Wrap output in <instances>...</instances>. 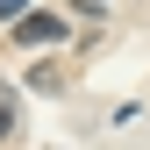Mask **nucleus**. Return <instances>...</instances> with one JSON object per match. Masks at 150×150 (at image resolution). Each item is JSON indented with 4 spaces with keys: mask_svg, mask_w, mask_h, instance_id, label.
<instances>
[{
    "mask_svg": "<svg viewBox=\"0 0 150 150\" xmlns=\"http://www.w3.org/2000/svg\"><path fill=\"white\" fill-rule=\"evenodd\" d=\"M79 7H100V0H79Z\"/></svg>",
    "mask_w": 150,
    "mask_h": 150,
    "instance_id": "obj_4",
    "label": "nucleus"
},
{
    "mask_svg": "<svg viewBox=\"0 0 150 150\" xmlns=\"http://www.w3.org/2000/svg\"><path fill=\"white\" fill-rule=\"evenodd\" d=\"M22 7H29V0H0V14H22Z\"/></svg>",
    "mask_w": 150,
    "mask_h": 150,
    "instance_id": "obj_3",
    "label": "nucleus"
},
{
    "mask_svg": "<svg viewBox=\"0 0 150 150\" xmlns=\"http://www.w3.org/2000/svg\"><path fill=\"white\" fill-rule=\"evenodd\" d=\"M7 129H14V107H7V100H0V136H7Z\"/></svg>",
    "mask_w": 150,
    "mask_h": 150,
    "instance_id": "obj_2",
    "label": "nucleus"
},
{
    "mask_svg": "<svg viewBox=\"0 0 150 150\" xmlns=\"http://www.w3.org/2000/svg\"><path fill=\"white\" fill-rule=\"evenodd\" d=\"M14 43H64V22H57L50 7H36V14L14 22Z\"/></svg>",
    "mask_w": 150,
    "mask_h": 150,
    "instance_id": "obj_1",
    "label": "nucleus"
}]
</instances>
